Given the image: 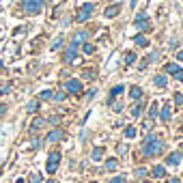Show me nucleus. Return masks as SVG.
<instances>
[{
  "mask_svg": "<svg viewBox=\"0 0 183 183\" xmlns=\"http://www.w3.org/2000/svg\"><path fill=\"white\" fill-rule=\"evenodd\" d=\"M47 183H54V181H47Z\"/></svg>",
  "mask_w": 183,
  "mask_h": 183,
  "instance_id": "42",
  "label": "nucleus"
},
{
  "mask_svg": "<svg viewBox=\"0 0 183 183\" xmlns=\"http://www.w3.org/2000/svg\"><path fill=\"white\" fill-rule=\"evenodd\" d=\"M91 157H93V159H95V162H99V159L103 157V149H99V146H97V149L93 151V155H91Z\"/></svg>",
  "mask_w": 183,
  "mask_h": 183,
  "instance_id": "17",
  "label": "nucleus"
},
{
  "mask_svg": "<svg viewBox=\"0 0 183 183\" xmlns=\"http://www.w3.org/2000/svg\"><path fill=\"white\" fill-rule=\"evenodd\" d=\"M142 112H144V103H142V99H140V103H136V106L132 108V116H136V119H138Z\"/></svg>",
  "mask_w": 183,
  "mask_h": 183,
  "instance_id": "12",
  "label": "nucleus"
},
{
  "mask_svg": "<svg viewBox=\"0 0 183 183\" xmlns=\"http://www.w3.org/2000/svg\"><path fill=\"white\" fill-rule=\"evenodd\" d=\"M93 9H95V4H93V2H89V4H84V7L80 9V13L76 15V20H78V22H86V20L91 17Z\"/></svg>",
  "mask_w": 183,
  "mask_h": 183,
  "instance_id": "4",
  "label": "nucleus"
},
{
  "mask_svg": "<svg viewBox=\"0 0 183 183\" xmlns=\"http://www.w3.org/2000/svg\"><path fill=\"white\" fill-rule=\"evenodd\" d=\"M149 116H151V119H155V116H157V101H153V103H151V108H149Z\"/></svg>",
  "mask_w": 183,
  "mask_h": 183,
  "instance_id": "18",
  "label": "nucleus"
},
{
  "mask_svg": "<svg viewBox=\"0 0 183 183\" xmlns=\"http://www.w3.org/2000/svg\"><path fill=\"white\" fill-rule=\"evenodd\" d=\"M28 181H30V183H41V175H39V172H33Z\"/></svg>",
  "mask_w": 183,
  "mask_h": 183,
  "instance_id": "23",
  "label": "nucleus"
},
{
  "mask_svg": "<svg viewBox=\"0 0 183 183\" xmlns=\"http://www.w3.org/2000/svg\"><path fill=\"white\" fill-rule=\"evenodd\" d=\"M65 89L71 93V95H78V93H82V84H80V80H69L65 84Z\"/></svg>",
  "mask_w": 183,
  "mask_h": 183,
  "instance_id": "6",
  "label": "nucleus"
},
{
  "mask_svg": "<svg viewBox=\"0 0 183 183\" xmlns=\"http://www.w3.org/2000/svg\"><path fill=\"white\" fill-rule=\"evenodd\" d=\"M41 125H43V119H37V121H33V129H41Z\"/></svg>",
  "mask_w": 183,
  "mask_h": 183,
  "instance_id": "27",
  "label": "nucleus"
},
{
  "mask_svg": "<svg viewBox=\"0 0 183 183\" xmlns=\"http://www.w3.org/2000/svg\"><path fill=\"white\" fill-rule=\"evenodd\" d=\"M166 164H168V166H179V164H181V153H170V155L166 157Z\"/></svg>",
  "mask_w": 183,
  "mask_h": 183,
  "instance_id": "7",
  "label": "nucleus"
},
{
  "mask_svg": "<svg viewBox=\"0 0 183 183\" xmlns=\"http://www.w3.org/2000/svg\"><path fill=\"white\" fill-rule=\"evenodd\" d=\"M52 97H54L56 101H63V99H67V95H65V93H56V95H52Z\"/></svg>",
  "mask_w": 183,
  "mask_h": 183,
  "instance_id": "28",
  "label": "nucleus"
},
{
  "mask_svg": "<svg viewBox=\"0 0 183 183\" xmlns=\"http://www.w3.org/2000/svg\"><path fill=\"white\" fill-rule=\"evenodd\" d=\"M129 97H132V99H142V89H140V86H132V89H129Z\"/></svg>",
  "mask_w": 183,
  "mask_h": 183,
  "instance_id": "11",
  "label": "nucleus"
},
{
  "mask_svg": "<svg viewBox=\"0 0 183 183\" xmlns=\"http://www.w3.org/2000/svg\"><path fill=\"white\" fill-rule=\"evenodd\" d=\"M37 108H39V101H37V99H33V101L28 103V112H37Z\"/></svg>",
  "mask_w": 183,
  "mask_h": 183,
  "instance_id": "22",
  "label": "nucleus"
},
{
  "mask_svg": "<svg viewBox=\"0 0 183 183\" xmlns=\"http://www.w3.org/2000/svg\"><path fill=\"white\" fill-rule=\"evenodd\" d=\"M60 46H63V37H56V41L52 43V50H58Z\"/></svg>",
  "mask_w": 183,
  "mask_h": 183,
  "instance_id": "26",
  "label": "nucleus"
},
{
  "mask_svg": "<svg viewBox=\"0 0 183 183\" xmlns=\"http://www.w3.org/2000/svg\"><path fill=\"white\" fill-rule=\"evenodd\" d=\"M162 149H164V142L155 136V134H149L146 140H144V144H142V155H144V157H153V155L162 153Z\"/></svg>",
  "mask_w": 183,
  "mask_h": 183,
  "instance_id": "1",
  "label": "nucleus"
},
{
  "mask_svg": "<svg viewBox=\"0 0 183 183\" xmlns=\"http://www.w3.org/2000/svg\"><path fill=\"white\" fill-rule=\"evenodd\" d=\"M9 91H11V84H4V86L0 89V93H9Z\"/></svg>",
  "mask_w": 183,
  "mask_h": 183,
  "instance_id": "37",
  "label": "nucleus"
},
{
  "mask_svg": "<svg viewBox=\"0 0 183 183\" xmlns=\"http://www.w3.org/2000/svg\"><path fill=\"white\" fill-rule=\"evenodd\" d=\"M43 4H46V0H24L22 2V9L26 13H39L43 9Z\"/></svg>",
  "mask_w": 183,
  "mask_h": 183,
  "instance_id": "2",
  "label": "nucleus"
},
{
  "mask_svg": "<svg viewBox=\"0 0 183 183\" xmlns=\"http://www.w3.org/2000/svg\"><path fill=\"white\" fill-rule=\"evenodd\" d=\"M177 58H179V60H183V50L179 52V54H177Z\"/></svg>",
  "mask_w": 183,
  "mask_h": 183,
  "instance_id": "40",
  "label": "nucleus"
},
{
  "mask_svg": "<svg viewBox=\"0 0 183 183\" xmlns=\"http://www.w3.org/2000/svg\"><path fill=\"white\" fill-rule=\"evenodd\" d=\"M153 82H155V86H159V89H164V86L168 84L166 76H155V78H153Z\"/></svg>",
  "mask_w": 183,
  "mask_h": 183,
  "instance_id": "14",
  "label": "nucleus"
},
{
  "mask_svg": "<svg viewBox=\"0 0 183 183\" xmlns=\"http://www.w3.org/2000/svg\"><path fill=\"white\" fill-rule=\"evenodd\" d=\"M125 60H127V65H132V63L136 60V54H134V52H127V56H125Z\"/></svg>",
  "mask_w": 183,
  "mask_h": 183,
  "instance_id": "25",
  "label": "nucleus"
},
{
  "mask_svg": "<svg viewBox=\"0 0 183 183\" xmlns=\"http://www.w3.org/2000/svg\"><path fill=\"white\" fill-rule=\"evenodd\" d=\"M116 166H119L116 159H108V162H106V170H116Z\"/></svg>",
  "mask_w": 183,
  "mask_h": 183,
  "instance_id": "19",
  "label": "nucleus"
},
{
  "mask_svg": "<svg viewBox=\"0 0 183 183\" xmlns=\"http://www.w3.org/2000/svg\"><path fill=\"white\" fill-rule=\"evenodd\" d=\"M142 127H144V129H151V127H153V121H151V119H149V121H144V123H142Z\"/></svg>",
  "mask_w": 183,
  "mask_h": 183,
  "instance_id": "32",
  "label": "nucleus"
},
{
  "mask_svg": "<svg viewBox=\"0 0 183 183\" xmlns=\"http://www.w3.org/2000/svg\"><path fill=\"white\" fill-rule=\"evenodd\" d=\"M164 175H166V168L164 166H155L153 168V177H164Z\"/></svg>",
  "mask_w": 183,
  "mask_h": 183,
  "instance_id": "16",
  "label": "nucleus"
},
{
  "mask_svg": "<svg viewBox=\"0 0 183 183\" xmlns=\"http://www.w3.org/2000/svg\"><path fill=\"white\" fill-rule=\"evenodd\" d=\"M136 43H138V46H140V47H146V46H149V41H146V37H140V35H138V37H136Z\"/></svg>",
  "mask_w": 183,
  "mask_h": 183,
  "instance_id": "21",
  "label": "nucleus"
},
{
  "mask_svg": "<svg viewBox=\"0 0 183 183\" xmlns=\"http://www.w3.org/2000/svg\"><path fill=\"white\" fill-rule=\"evenodd\" d=\"M93 52H95V47L91 43H84V54H93Z\"/></svg>",
  "mask_w": 183,
  "mask_h": 183,
  "instance_id": "30",
  "label": "nucleus"
},
{
  "mask_svg": "<svg viewBox=\"0 0 183 183\" xmlns=\"http://www.w3.org/2000/svg\"><path fill=\"white\" fill-rule=\"evenodd\" d=\"M76 47H78V46H73V43H71V47L65 52V60H67V63H69V60H76V58H78V52H76Z\"/></svg>",
  "mask_w": 183,
  "mask_h": 183,
  "instance_id": "10",
  "label": "nucleus"
},
{
  "mask_svg": "<svg viewBox=\"0 0 183 183\" xmlns=\"http://www.w3.org/2000/svg\"><path fill=\"white\" fill-rule=\"evenodd\" d=\"M58 164H60V153L58 151H54V153H50V157H47V172L50 175H54L56 172V168H58Z\"/></svg>",
  "mask_w": 183,
  "mask_h": 183,
  "instance_id": "3",
  "label": "nucleus"
},
{
  "mask_svg": "<svg viewBox=\"0 0 183 183\" xmlns=\"http://www.w3.org/2000/svg\"><path fill=\"white\" fill-rule=\"evenodd\" d=\"M119 11H121V7H119V4H112V7H108V9L103 11V15H106V17H116Z\"/></svg>",
  "mask_w": 183,
  "mask_h": 183,
  "instance_id": "9",
  "label": "nucleus"
},
{
  "mask_svg": "<svg viewBox=\"0 0 183 183\" xmlns=\"http://www.w3.org/2000/svg\"><path fill=\"white\" fill-rule=\"evenodd\" d=\"M166 71H168V73H172L179 82H183V69L177 65V63H168V65H166Z\"/></svg>",
  "mask_w": 183,
  "mask_h": 183,
  "instance_id": "5",
  "label": "nucleus"
},
{
  "mask_svg": "<svg viewBox=\"0 0 183 183\" xmlns=\"http://www.w3.org/2000/svg\"><path fill=\"white\" fill-rule=\"evenodd\" d=\"M63 136H65V134H63V129H52V132L47 134L46 140H47V142H58Z\"/></svg>",
  "mask_w": 183,
  "mask_h": 183,
  "instance_id": "8",
  "label": "nucleus"
},
{
  "mask_svg": "<svg viewBox=\"0 0 183 183\" xmlns=\"http://www.w3.org/2000/svg\"><path fill=\"white\" fill-rule=\"evenodd\" d=\"M39 97H41V99H52V91H43Z\"/></svg>",
  "mask_w": 183,
  "mask_h": 183,
  "instance_id": "31",
  "label": "nucleus"
},
{
  "mask_svg": "<svg viewBox=\"0 0 183 183\" xmlns=\"http://www.w3.org/2000/svg\"><path fill=\"white\" fill-rule=\"evenodd\" d=\"M125 136L127 138H136V127H127V129H125Z\"/></svg>",
  "mask_w": 183,
  "mask_h": 183,
  "instance_id": "24",
  "label": "nucleus"
},
{
  "mask_svg": "<svg viewBox=\"0 0 183 183\" xmlns=\"http://www.w3.org/2000/svg\"><path fill=\"white\" fill-rule=\"evenodd\" d=\"M181 129H183V127H181Z\"/></svg>",
  "mask_w": 183,
  "mask_h": 183,
  "instance_id": "43",
  "label": "nucleus"
},
{
  "mask_svg": "<svg viewBox=\"0 0 183 183\" xmlns=\"http://www.w3.org/2000/svg\"><path fill=\"white\" fill-rule=\"evenodd\" d=\"M159 116H162V121H170V106H164L162 112H159Z\"/></svg>",
  "mask_w": 183,
  "mask_h": 183,
  "instance_id": "15",
  "label": "nucleus"
},
{
  "mask_svg": "<svg viewBox=\"0 0 183 183\" xmlns=\"http://www.w3.org/2000/svg\"><path fill=\"white\" fill-rule=\"evenodd\" d=\"M84 39H89V33H86V30H80V33L73 37V46H78V43H80V41H84Z\"/></svg>",
  "mask_w": 183,
  "mask_h": 183,
  "instance_id": "13",
  "label": "nucleus"
},
{
  "mask_svg": "<svg viewBox=\"0 0 183 183\" xmlns=\"http://www.w3.org/2000/svg\"><path fill=\"white\" fill-rule=\"evenodd\" d=\"M110 183H125V179H123V177H114Z\"/></svg>",
  "mask_w": 183,
  "mask_h": 183,
  "instance_id": "35",
  "label": "nucleus"
},
{
  "mask_svg": "<svg viewBox=\"0 0 183 183\" xmlns=\"http://www.w3.org/2000/svg\"><path fill=\"white\" fill-rule=\"evenodd\" d=\"M136 175H138V177H144V175H146V170H144V168H138Z\"/></svg>",
  "mask_w": 183,
  "mask_h": 183,
  "instance_id": "36",
  "label": "nucleus"
},
{
  "mask_svg": "<svg viewBox=\"0 0 183 183\" xmlns=\"http://www.w3.org/2000/svg\"><path fill=\"white\" fill-rule=\"evenodd\" d=\"M136 24L140 26V30H149V20L144 17V20H136Z\"/></svg>",
  "mask_w": 183,
  "mask_h": 183,
  "instance_id": "20",
  "label": "nucleus"
},
{
  "mask_svg": "<svg viewBox=\"0 0 183 183\" xmlns=\"http://www.w3.org/2000/svg\"><path fill=\"white\" fill-rule=\"evenodd\" d=\"M175 103H183V95H181V93L175 95Z\"/></svg>",
  "mask_w": 183,
  "mask_h": 183,
  "instance_id": "33",
  "label": "nucleus"
},
{
  "mask_svg": "<svg viewBox=\"0 0 183 183\" xmlns=\"http://www.w3.org/2000/svg\"><path fill=\"white\" fill-rule=\"evenodd\" d=\"M0 67H2V60H0Z\"/></svg>",
  "mask_w": 183,
  "mask_h": 183,
  "instance_id": "41",
  "label": "nucleus"
},
{
  "mask_svg": "<svg viewBox=\"0 0 183 183\" xmlns=\"http://www.w3.org/2000/svg\"><path fill=\"white\" fill-rule=\"evenodd\" d=\"M168 183H181V181H179V179H175V177H172V179H168Z\"/></svg>",
  "mask_w": 183,
  "mask_h": 183,
  "instance_id": "39",
  "label": "nucleus"
},
{
  "mask_svg": "<svg viewBox=\"0 0 183 183\" xmlns=\"http://www.w3.org/2000/svg\"><path fill=\"white\" fill-rule=\"evenodd\" d=\"M4 112H7V106L2 103V106H0V114H4Z\"/></svg>",
  "mask_w": 183,
  "mask_h": 183,
  "instance_id": "38",
  "label": "nucleus"
},
{
  "mask_svg": "<svg viewBox=\"0 0 183 183\" xmlns=\"http://www.w3.org/2000/svg\"><path fill=\"white\" fill-rule=\"evenodd\" d=\"M119 153H123V155H125V153H127V144H121V146H119Z\"/></svg>",
  "mask_w": 183,
  "mask_h": 183,
  "instance_id": "34",
  "label": "nucleus"
},
{
  "mask_svg": "<svg viewBox=\"0 0 183 183\" xmlns=\"http://www.w3.org/2000/svg\"><path fill=\"white\" fill-rule=\"evenodd\" d=\"M110 103H112L114 112H123V103H114V101H110Z\"/></svg>",
  "mask_w": 183,
  "mask_h": 183,
  "instance_id": "29",
  "label": "nucleus"
}]
</instances>
